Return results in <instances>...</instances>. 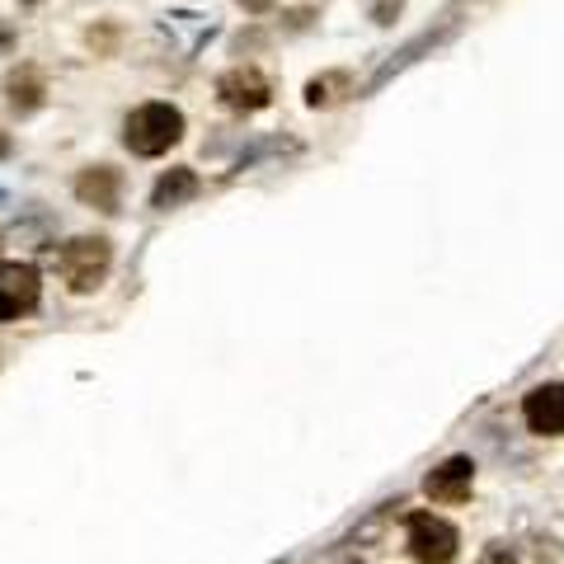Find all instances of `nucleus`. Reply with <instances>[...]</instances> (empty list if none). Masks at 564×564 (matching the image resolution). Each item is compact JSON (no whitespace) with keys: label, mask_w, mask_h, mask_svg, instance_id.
I'll return each mask as SVG.
<instances>
[{"label":"nucleus","mask_w":564,"mask_h":564,"mask_svg":"<svg viewBox=\"0 0 564 564\" xmlns=\"http://www.w3.org/2000/svg\"><path fill=\"white\" fill-rule=\"evenodd\" d=\"M189 132V118H183L179 104L169 99H146L123 118V146L137 155V161H161L169 155Z\"/></svg>","instance_id":"nucleus-1"},{"label":"nucleus","mask_w":564,"mask_h":564,"mask_svg":"<svg viewBox=\"0 0 564 564\" xmlns=\"http://www.w3.org/2000/svg\"><path fill=\"white\" fill-rule=\"evenodd\" d=\"M56 268H62L70 292H94L99 282L108 278L113 268V240L108 235H76L66 240L62 254H56Z\"/></svg>","instance_id":"nucleus-2"},{"label":"nucleus","mask_w":564,"mask_h":564,"mask_svg":"<svg viewBox=\"0 0 564 564\" xmlns=\"http://www.w3.org/2000/svg\"><path fill=\"white\" fill-rule=\"evenodd\" d=\"M217 99L231 113H264L273 104V80H268V70L259 62H235L231 70L217 76Z\"/></svg>","instance_id":"nucleus-3"},{"label":"nucleus","mask_w":564,"mask_h":564,"mask_svg":"<svg viewBox=\"0 0 564 564\" xmlns=\"http://www.w3.org/2000/svg\"><path fill=\"white\" fill-rule=\"evenodd\" d=\"M123 189H127L123 169H118V165H108V161L85 165L80 175H76V183H70L76 203H80V207H90V211H104V217H113V211L123 207Z\"/></svg>","instance_id":"nucleus-4"},{"label":"nucleus","mask_w":564,"mask_h":564,"mask_svg":"<svg viewBox=\"0 0 564 564\" xmlns=\"http://www.w3.org/2000/svg\"><path fill=\"white\" fill-rule=\"evenodd\" d=\"M457 546H461V536L451 522L433 517V513L409 517V555H414L419 564H451L457 560Z\"/></svg>","instance_id":"nucleus-5"},{"label":"nucleus","mask_w":564,"mask_h":564,"mask_svg":"<svg viewBox=\"0 0 564 564\" xmlns=\"http://www.w3.org/2000/svg\"><path fill=\"white\" fill-rule=\"evenodd\" d=\"M0 94H5V108H10V118H34V113L48 108V76H42V66L34 62H20V66H10L5 70V80H0Z\"/></svg>","instance_id":"nucleus-6"},{"label":"nucleus","mask_w":564,"mask_h":564,"mask_svg":"<svg viewBox=\"0 0 564 564\" xmlns=\"http://www.w3.org/2000/svg\"><path fill=\"white\" fill-rule=\"evenodd\" d=\"M38 296H42V278L34 264H20V259L0 264V324L28 316L38 306Z\"/></svg>","instance_id":"nucleus-7"},{"label":"nucleus","mask_w":564,"mask_h":564,"mask_svg":"<svg viewBox=\"0 0 564 564\" xmlns=\"http://www.w3.org/2000/svg\"><path fill=\"white\" fill-rule=\"evenodd\" d=\"M522 419H527V428L541 437H564V381L531 386L527 400H522Z\"/></svg>","instance_id":"nucleus-8"},{"label":"nucleus","mask_w":564,"mask_h":564,"mask_svg":"<svg viewBox=\"0 0 564 564\" xmlns=\"http://www.w3.org/2000/svg\"><path fill=\"white\" fill-rule=\"evenodd\" d=\"M471 485H475V465L465 457L443 461L428 479H423V489H428L433 503H465V499H471Z\"/></svg>","instance_id":"nucleus-9"},{"label":"nucleus","mask_w":564,"mask_h":564,"mask_svg":"<svg viewBox=\"0 0 564 564\" xmlns=\"http://www.w3.org/2000/svg\"><path fill=\"white\" fill-rule=\"evenodd\" d=\"M197 189H203V179H197L193 165H169L165 175L151 183V207L155 211H175L183 203H193Z\"/></svg>","instance_id":"nucleus-10"},{"label":"nucleus","mask_w":564,"mask_h":564,"mask_svg":"<svg viewBox=\"0 0 564 564\" xmlns=\"http://www.w3.org/2000/svg\"><path fill=\"white\" fill-rule=\"evenodd\" d=\"M348 94H358V80H352L348 70H338V66L306 80V108H334V104H344Z\"/></svg>","instance_id":"nucleus-11"},{"label":"nucleus","mask_w":564,"mask_h":564,"mask_svg":"<svg viewBox=\"0 0 564 564\" xmlns=\"http://www.w3.org/2000/svg\"><path fill=\"white\" fill-rule=\"evenodd\" d=\"M316 20H320V5H282V10H278V28H282L287 38L310 34V28H316Z\"/></svg>","instance_id":"nucleus-12"},{"label":"nucleus","mask_w":564,"mask_h":564,"mask_svg":"<svg viewBox=\"0 0 564 564\" xmlns=\"http://www.w3.org/2000/svg\"><path fill=\"white\" fill-rule=\"evenodd\" d=\"M268 42H273V34H268V28H264V20H249V24L235 34L231 48H235V52H264Z\"/></svg>","instance_id":"nucleus-13"},{"label":"nucleus","mask_w":564,"mask_h":564,"mask_svg":"<svg viewBox=\"0 0 564 564\" xmlns=\"http://www.w3.org/2000/svg\"><path fill=\"white\" fill-rule=\"evenodd\" d=\"M405 5H409V0H372V5H367V20H372L376 28H395V24H400V14H405Z\"/></svg>","instance_id":"nucleus-14"},{"label":"nucleus","mask_w":564,"mask_h":564,"mask_svg":"<svg viewBox=\"0 0 564 564\" xmlns=\"http://www.w3.org/2000/svg\"><path fill=\"white\" fill-rule=\"evenodd\" d=\"M85 42H90V52H113L118 48V24H90Z\"/></svg>","instance_id":"nucleus-15"},{"label":"nucleus","mask_w":564,"mask_h":564,"mask_svg":"<svg viewBox=\"0 0 564 564\" xmlns=\"http://www.w3.org/2000/svg\"><path fill=\"white\" fill-rule=\"evenodd\" d=\"M235 10L245 14V20H268V14L282 10V0H235Z\"/></svg>","instance_id":"nucleus-16"},{"label":"nucleus","mask_w":564,"mask_h":564,"mask_svg":"<svg viewBox=\"0 0 564 564\" xmlns=\"http://www.w3.org/2000/svg\"><path fill=\"white\" fill-rule=\"evenodd\" d=\"M14 52H20V24L0 20V56H14Z\"/></svg>","instance_id":"nucleus-17"},{"label":"nucleus","mask_w":564,"mask_h":564,"mask_svg":"<svg viewBox=\"0 0 564 564\" xmlns=\"http://www.w3.org/2000/svg\"><path fill=\"white\" fill-rule=\"evenodd\" d=\"M14 155V132H5V127H0V165H5Z\"/></svg>","instance_id":"nucleus-18"},{"label":"nucleus","mask_w":564,"mask_h":564,"mask_svg":"<svg viewBox=\"0 0 564 564\" xmlns=\"http://www.w3.org/2000/svg\"><path fill=\"white\" fill-rule=\"evenodd\" d=\"M485 564H513V550H503V546H493L489 555H485Z\"/></svg>","instance_id":"nucleus-19"},{"label":"nucleus","mask_w":564,"mask_h":564,"mask_svg":"<svg viewBox=\"0 0 564 564\" xmlns=\"http://www.w3.org/2000/svg\"><path fill=\"white\" fill-rule=\"evenodd\" d=\"M451 5H471V0H451Z\"/></svg>","instance_id":"nucleus-20"}]
</instances>
